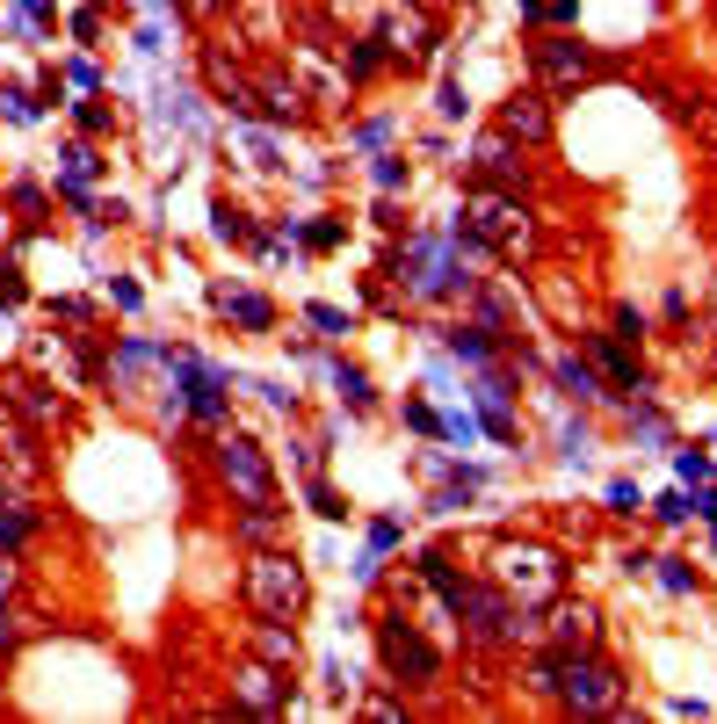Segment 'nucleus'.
<instances>
[{
  "label": "nucleus",
  "mask_w": 717,
  "mask_h": 724,
  "mask_svg": "<svg viewBox=\"0 0 717 724\" xmlns=\"http://www.w3.org/2000/svg\"><path fill=\"white\" fill-rule=\"evenodd\" d=\"M493 580H500V594H508V602H522V608H543L551 594H559L565 566H559L551 551H537V544H508V551L493 558Z\"/></svg>",
  "instance_id": "nucleus-1"
},
{
  "label": "nucleus",
  "mask_w": 717,
  "mask_h": 724,
  "mask_svg": "<svg viewBox=\"0 0 717 724\" xmlns=\"http://www.w3.org/2000/svg\"><path fill=\"white\" fill-rule=\"evenodd\" d=\"M246 602L262 608V616H298L305 608V572L283 551H254L246 558Z\"/></svg>",
  "instance_id": "nucleus-2"
},
{
  "label": "nucleus",
  "mask_w": 717,
  "mask_h": 724,
  "mask_svg": "<svg viewBox=\"0 0 717 724\" xmlns=\"http://www.w3.org/2000/svg\"><path fill=\"white\" fill-rule=\"evenodd\" d=\"M377 659H385L391 681H435L442 673V652L420 638L413 623H377Z\"/></svg>",
  "instance_id": "nucleus-3"
},
{
  "label": "nucleus",
  "mask_w": 717,
  "mask_h": 724,
  "mask_svg": "<svg viewBox=\"0 0 717 724\" xmlns=\"http://www.w3.org/2000/svg\"><path fill=\"white\" fill-rule=\"evenodd\" d=\"M218 479H225L246 507H254V501H276V471H268V457L246 442V435H225V442H218Z\"/></svg>",
  "instance_id": "nucleus-4"
},
{
  "label": "nucleus",
  "mask_w": 717,
  "mask_h": 724,
  "mask_svg": "<svg viewBox=\"0 0 717 724\" xmlns=\"http://www.w3.org/2000/svg\"><path fill=\"white\" fill-rule=\"evenodd\" d=\"M551 689H559L573 710H616V673L602 667L595 652H559V681H551Z\"/></svg>",
  "instance_id": "nucleus-5"
},
{
  "label": "nucleus",
  "mask_w": 717,
  "mask_h": 724,
  "mask_svg": "<svg viewBox=\"0 0 717 724\" xmlns=\"http://www.w3.org/2000/svg\"><path fill=\"white\" fill-rule=\"evenodd\" d=\"M472 232H478V240H493L500 254H522V246H529V218H522V204H508V196H493V189H478V196H472Z\"/></svg>",
  "instance_id": "nucleus-6"
},
{
  "label": "nucleus",
  "mask_w": 717,
  "mask_h": 724,
  "mask_svg": "<svg viewBox=\"0 0 717 724\" xmlns=\"http://www.w3.org/2000/svg\"><path fill=\"white\" fill-rule=\"evenodd\" d=\"M543 638L559 645V652H595V638H602V623H595V608H551V623H543Z\"/></svg>",
  "instance_id": "nucleus-7"
},
{
  "label": "nucleus",
  "mask_w": 717,
  "mask_h": 724,
  "mask_svg": "<svg viewBox=\"0 0 717 724\" xmlns=\"http://www.w3.org/2000/svg\"><path fill=\"white\" fill-rule=\"evenodd\" d=\"M232 695H240V710H254V717H268V710L283 703V681H276V667H240V681H232Z\"/></svg>",
  "instance_id": "nucleus-8"
},
{
  "label": "nucleus",
  "mask_w": 717,
  "mask_h": 724,
  "mask_svg": "<svg viewBox=\"0 0 717 724\" xmlns=\"http://www.w3.org/2000/svg\"><path fill=\"white\" fill-rule=\"evenodd\" d=\"M500 131H508V139H529V145H537L543 131H551V109H543L537 95H515V102L500 109Z\"/></svg>",
  "instance_id": "nucleus-9"
},
{
  "label": "nucleus",
  "mask_w": 717,
  "mask_h": 724,
  "mask_svg": "<svg viewBox=\"0 0 717 724\" xmlns=\"http://www.w3.org/2000/svg\"><path fill=\"white\" fill-rule=\"evenodd\" d=\"M240 544H254V551H276V544H283V515H276L268 501H254V507L240 515Z\"/></svg>",
  "instance_id": "nucleus-10"
},
{
  "label": "nucleus",
  "mask_w": 717,
  "mask_h": 724,
  "mask_svg": "<svg viewBox=\"0 0 717 724\" xmlns=\"http://www.w3.org/2000/svg\"><path fill=\"white\" fill-rule=\"evenodd\" d=\"M537 66L551 73V80H587V52H580V44H543Z\"/></svg>",
  "instance_id": "nucleus-11"
},
{
  "label": "nucleus",
  "mask_w": 717,
  "mask_h": 724,
  "mask_svg": "<svg viewBox=\"0 0 717 724\" xmlns=\"http://www.w3.org/2000/svg\"><path fill=\"white\" fill-rule=\"evenodd\" d=\"M254 109H262V117H276V123H290L305 109V95L290 80H262V95H254Z\"/></svg>",
  "instance_id": "nucleus-12"
},
{
  "label": "nucleus",
  "mask_w": 717,
  "mask_h": 724,
  "mask_svg": "<svg viewBox=\"0 0 717 724\" xmlns=\"http://www.w3.org/2000/svg\"><path fill=\"white\" fill-rule=\"evenodd\" d=\"M218 305H225L240 327H268V297H254V290H218Z\"/></svg>",
  "instance_id": "nucleus-13"
},
{
  "label": "nucleus",
  "mask_w": 717,
  "mask_h": 724,
  "mask_svg": "<svg viewBox=\"0 0 717 724\" xmlns=\"http://www.w3.org/2000/svg\"><path fill=\"white\" fill-rule=\"evenodd\" d=\"M254 652H262L268 667H298V638H290V630H276V623H268L262 638H254Z\"/></svg>",
  "instance_id": "nucleus-14"
},
{
  "label": "nucleus",
  "mask_w": 717,
  "mask_h": 724,
  "mask_svg": "<svg viewBox=\"0 0 717 724\" xmlns=\"http://www.w3.org/2000/svg\"><path fill=\"white\" fill-rule=\"evenodd\" d=\"M189 406H196L203 420H218V384H210V377H196V370H189Z\"/></svg>",
  "instance_id": "nucleus-15"
},
{
  "label": "nucleus",
  "mask_w": 717,
  "mask_h": 724,
  "mask_svg": "<svg viewBox=\"0 0 717 724\" xmlns=\"http://www.w3.org/2000/svg\"><path fill=\"white\" fill-rule=\"evenodd\" d=\"M22 536H30V515L22 507H0V551H15Z\"/></svg>",
  "instance_id": "nucleus-16"
},
{
  "label": "nucleus",
  "mask_w": 717,
  "mask_h": 724,
  "mask_svg": "<svg viewBox=\"0 0 717 724\" xmlns=\"http://www.w3.org/2000/svg\"><path fill=\"white\" fill-rule=\"evenodd\" d=\"M602 362H609V377H616V384H638V362H630L616 341H602Z\"/></svg>",
  "instance_id": "nucleus-17"
},
{
  "label": "nucleus",
  "mask_w": 717,
  "mask_h": 724,
  "mask_svg": "<svg viewBox=\"0 0 717 724\" xmlns=\"http://www.w3.org/2000/svg\"><path fill=\"white\" fill-rule=\"evenodd\" d=\"M559 377H565V384H573V392H580V398H587V392H595V370H587V362H565V370H559Z\"/></svg>",
  "instance_id": "nucleus-18"
},
{
  "label": "nucleus",
  "mask_w": 717,
  "mask_h": 724,
  "mask_svg": "<svg viewBox=\"0 0 717 724\" xmlns=\"http://www.w3.org/2000/svg\"><path fill=\"white\" fill-rule=\"evenodd\" d=\"M15 652V616H8V602H0V659Z\"/></svg>",
  "instance_id": "nucleus-19"
},
{
  "label": "nucleus",
  "mask_w": 717,
  "mask_h": 724,
  "mask_svg": "<svg viewBox=\"0 0 717 724\" xmlns=\"http://www.w3.org/2000/svg\"><path fill=\"white\" fill-rule=\"evenodd\" d=\"M8 586H15V566H8V558H0V602H8Z\"/></svg>",
  "instance_id": "nucleus-20"
},
{
  "label": "nucleus",
  "mask_w": 717,
  "mask_h": 724,
  "mask_svg": "<svg viewBox=\"0 0 717 724\" xmlns=\"http://www.w3.org/2000/svg\"><path fill=\"white\" fill-rule=\"evenodd\" d=\"M703 515H710V522H717V493H710V501H703Z\"/></svg>",
  "instance_id": "nucleus-21"
}]
</instances>
